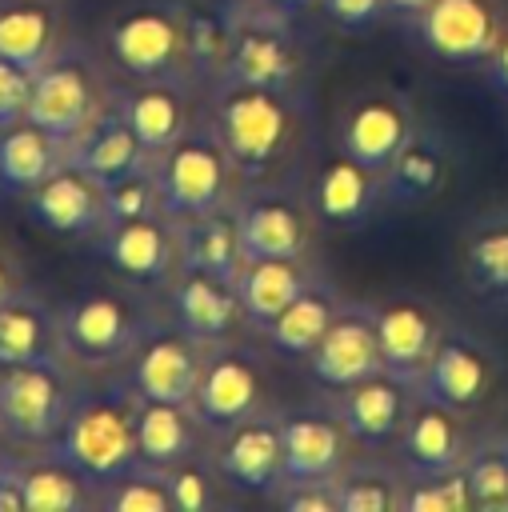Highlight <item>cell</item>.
I'll use <instances>...</instances> for the list:
<instances>
[{"label":"cell","instance_id":"1","mask_svg":"<svg viewBox=\"0 0 508 512\" xmlns=\"http://www.w3.org/2000/svg\"><path fill=\"white\" fill-rule=\"evenodd\" d=\"M216 136L224 140L236 176L244 188L256 184H288V172L304 148V108L300 92L220 80L212 84V112Z\"/></svg>","mask_w":508,"mask_h":512},{"label":"cell","instance_id":"2","mask_svg":"<svg viewBox=\"0 0 508 512\" xmlns=\"http://www.w3.org/2000/svg\"><path fill=\"white\" fill-rule=\"evenodd\" d=\"M136 412L140 396L124 372H100V380H76L60 436L52 452L76 464L96 488L140 460L136 452Z\"/></svg>","mask_w":508,"mask_h":512},{"label":"cell","instance_id":"3","mask_svg":"<svg viewBox=\"0 0 508 512\" xmlns=\"http://www.w3.org/2000/svg\"><path fill=\"white\" fill-rule=\"evenodd\" d=\"M168 320V312L152 308L144 284L120 288H84L60 308V332L72 368L84 372H120L136 348Z\"/></svg>","mask_w":508,"mask_h":512},{"label":"cell","instance_id":"4","mask_svg":"<svg viewBox=\"0 0 508 512\" xmlns=\"http://www.w3.org/2000/svg\"><path fill=\"white\" fill-rule=\"evenodd\" d=\"M112 92L116 84L108 76V60L96 56L88 44L64 40L56 56L32 72L24 120L44 128L64 148L112 104Z\"/></svg>","mask_w":508,"mask_h":512},{"label":"cell","instance_id":"5","mask_svg":"<svg viewBox=\"0 0 508 512\" xmlns=\"http://www.w3.org/2000/svg\"><path fill=\"white\" fill-rule=\"evenodd\" d=\"M104 60L124 80L196 84L184 32V0H136L104 24Z\"/></svg>","mask_w":508,"mask_h":512},{"label":"cell","instance_id":"6","mask_svg":"<svg viewBox=\"0 0 508 512\" xmlns=\"http://www.w3.org/2000/svg\"><path fill=\"white\" fill-rule=\"evenodd\" d=\"M156 180H160V208L168 220H192L216 208H228L236 200L240 176L236 164L216 136L212 120L192 124L180 140H172L164 152L152 156Z\"/></svg>","mask_w":508,"mask_h":512},{"label":"cell","instance_id":"7","mask_svg":"<svg viewBox=\"0 0 508 512\" xmlns=\"http://www.w3.org/2000/svg\"><path fill=\"white\" fill-rule=\"evenodd\" d=\"M304 68L308 60L296 36V16L268 0H232V52L224 80L296 92Z\"/></svg>","mask_w":508,"mask_h":512},{"label":"cell","instance_id":"8","mask_svg":"<svg viewBox=\"0 0 508 512\" xmlns=\"http://www.w3.org/2000/svg\"><path fill=\"white\" fill-rule=\"evenodd\" d=\"M72 364L0 368V440L16 448H52L72 400Z\"/></svg>","mask_w":508,"mask_h":512},{"label":"cell","instance_id":"9","mask_svg":"<svg viewBox=\"0 0 508 512\" xmlns=\"http://www.w3.org/2000/svg\"><path fill=\"white\" fill-rule=\"evenodd\" d=\"M244 260H292L308 256L316 232V208L288 184H256L232 200Z\"/></svg>","mask_w":508,"mask_h":512},{"label":"cell","instance_id":"10","mask_svg":"<svg viewBox=\"0 0 508 512\" xmlns=\"http://www.w3.org/2000/svg\"><path fill=\"white\" fill-rule=\"evenodd\" d=\"M192 412L208 436L236 428L240 420L264 412V364L252 348L236 340L208 344L200 384L192 396Z\"/></svg>","mask_w":508,"mask_h":512},{"label":"cell","instance_id":"11","mask_svg":"<svg viewBox=\"0 0 508 512\" xmlns=\"http://www.w3.org/2000/svg\"><path fill=\"white\" fill-rule=\"evenodd\" d=\"M496 380H500L496 348L468 328H444V336L416 384V396L436 400L464 416L488 400Z\"/></svg>","mask_w":508,"mask_h":512},{"label":"cell","instance_id":"12","mask_svg":"<svg viewBox=\"0 0 508 512\" xmlns=\"http://www.w3.org/2000/svg\"><path fill=\"white\" fill-rule=\"evenodd\" d=\"M412 24L420 48L456 68L488 64L508 28L496 0H432L420 16H412Z\"/></svg>","mask_w":508,"mask_h":512},{"label":"cell","instance_id":"13","mask_svg":"<svg viewBox=\"0 0 508 512\" xmlns=\"http://www.w3.org/2000/svg\"><path fill=\"white\" fill-rule=\"evenodd\" d=\"M204 352H208L204 340H196L184 328H176L172 320H164L120 372L128 376V384L140 400H164V404H188L192 408Z\"/></svg>","mask_w":508,"mask_h":512},{"label":"cell","instance_id":"14","mask_svg":"<svg viewBox=\"0 0 508 512\" xmlns=\"http://www.w3.org/2000/svg\"><path fill=\"white\" fill-rule=\"evenodd\" d=\"M96 248L116 276L144 288H168V280L180 272V232L164 212L140 220H108L96 236Z\"/></svg>","mask_w":508,"mask_h":512},{"label":"cell","instance_id":"15","mask_svg":"<svg viewBox=\"0 0 508 512\" xmlns=\"http://www.w3.org/2000/svg\"><path fill=\"white\" fill-rule=\"evenodd\" d=\"M304 364H308L312 380L328 392L352 388V384L384 372L380 340H376V308L360 304V300H344Z\"/></svg>","mask_w":508,"mask_h":512},{"label":"cell","instance_id":"16","mask_svg":"<svg viewBox=\"0 0 508 512\" xmlns=\"http://www.w3.org/2000/svg\"><path fill=\"white\" fill-rule=\"evenodd\" d=\"M28 216L36 220V228L52 232V236H68V240H96L100 228L108 224V208H104V184L88 172H80L76 164L60 160L28 196H24Z\"/></svg>","mask_w":508,"mask_h":512},{"label":"cell","instance_id":"17","mask_svg":"<svg viewBox=\"0 0 508 512\" xmlns=\"http://www.w3.org/2000/svg\"><path fill=\"white\" fill-rule=\"evenodd\" d=\"M280 484L332 480L352 460V436L332 408L280 412Z\"/></svg>","mask_w":508,"mask_h":512},{"label":"cell","instance_id":"18","mask_svg":"<svg viewBox=\"0 0 508 512\" xmlns=\"http://www.w3.org/2000/svg\"><path fill=\"white\" fill-rule=\"evenodd\" d=\"M280 412H256L216 436L212 464L232 492L272 496L280 488Z\"/></svg>","mask_w":508,"mask_h":512},{"label":"cell","instance_id":"19","mask_svg":"<svg viewBox=\"0 0 508 512\" xmlns=\"http://www.w3.org/2000/svg\"><path fill=\"white\" fill-rule=\"evenodd\" d=\"M164 312L176 328H184L188 336L204 340V344H220V340H236V332L248 324L244 320V304L232 280H220L212 272H196V268H180L168 288H164Z\"/></svg>","mask_w":508,"mask_h":512},{"label":"cell","instance_id":"20","mask_svg":"<svg viewBox=\"0 0 508 512\" xmlns=\"http://www.w3.org/2000/svg\"><path fill=\"white\" fill-rule=\"evenodd\" d=\"M416 132V112L400 92H364L340 120V152L372 172H384Z\"/></svg>","mask_w":508,"mask_h":512},{"label":"cell","instance_id":"21","mask_svg":"<svg viewBox=\"0 0 508 512\" xmlns=\"http://www.w3.org/2000/svg\"><path fill=\"white\" fill-rule=\"evenodd\" d=\"M444 336V320L432 304L416 296H396L376 308V340H380V364L388 376L408 384L416 392L436 344Z\"/></svg>","mask_w":508,"mask_h":512},{"label":"cell","instance_id":"22","mask_svg":"<svg viewBox=\"0 0 508 512\" xmlns=\"http://www.w3.org/2000/svg\"><path fill=\"white\" fill-rule=\"evenodd\" d=\"M412 400H416V392L408 384H400L388 372H376V376H368V380H360L352 388L332 392L328 408L340 416V424L348 428L352 444L384 448V444H392L400 436Z\"/></svg>","mask_w":508,"mask_h":512},{"label":"cell","instance_id":"23","mask_svg":"<svg viewBox=\"0 0 508 512\" xmlns=\"http://www.w3.org/2000/svg\"><path fill=\"white\" fill-rule=\"evenodd\" d=\"M468 448H472V440L464 432L460 412H452V408H444L436 400H424V396L412 400L408 420H404V428L396 436V452H400L404 472H448V468H460Z\"/></svg>","mask_w":508,"mask_h":512},{"label":"cell","instance_id":"24","mask_svg":"<svg viewBox=\"0 0 508 512\" xmlns=\"http://www.w3.org/2000/svg\"><path fill=\"white\" fill-rule=\"evenodd\" d=\"M12 364H72L60 332V308L20 288L0 308V368Z\"/></svg>","mask_w":508,"mask_h":512},{"label":"cell","instance_id":"25","mask_svg":"<svg viewBox=\"0 0 508 512\" xmlns=\"http://www.w3.org/2000/svg\"><path fill=\"white\" fill-rule=\"evenodd\" d=\"M188 88L192 84H172V80H128L116 84V108L136 132V140L156 156L172 140H180L192 128L188 112Z\"/></svg>","mask_w":508,"mask_h":512},{"label":"cell","instance_id":"26","mask_svg":"<svg viewBox=\"0 0 508 512\" xmlns=\"http://www.w3.org/2000/svg\"><path fill=\"white\" fill-rule=\"evenodd\" d=\"M64 160L76 164L80 172L96 176L100 184H112V180H120V176L152 164V152L128 128V120L116 108V92H112V104L72 144H64Z\"/></svg>","mask_w":508,"mask_h":512},{"label":"cell","instance_id":"27","mask_svg":"<svg viewBox=\"0 0 508 512\" xmlns=\"http://www.w3.org/2000/svg\"><path fill=\"white\" fill-rule=\"evenodd\" d=\"M308 200L316 208V220H324L332 228H360L372 216V208L384 200L380 172H372L360 160L336 152L332 160L320 164Z\"/></svg>","mask_w":508,"mask_h":512},{"label":"cell","instance_id":"28","mask_svg":"<svg viewBox=\"0 0 508 512\" xmlns=\"http://www.w3.org/2000/svg\"><path fill=\"white\" fill-rule=\"evenodd\" d=\"M16 484L24 496V512H84L100 496V488L52 448L16 456Z\"/></svg>","mask_w":508,"mask_h":512},{"label":"cell","instance_id":"29","mask_svg":"<svg viewBox=\"0 0 508 512\" xmlns=\"http://www.w3.org/2000/svg\"><path fill=\"white\" fill-rule=\"evenodd\" d=\"M448 168H452V152L444 136L436 128L416 124V132L404 140L396 160L380 172V192L388 204H424L444 188Z\"/></svg>","mask_w":508,"mask_h":512},{"label":"cell","instance_id":"30","mask_svg":"<svg viewBox=\"0 0 508 512\" xmlns=\"http://www.w3.org/2000/svg\"><path fill=\"white\" fill-rule=\"evenodd\" d=\"M64 44L60 0H0V56L36 72Z\"/></svg>","mask_w":508,"mask_h":512},{"label":"cell","instance_id":"31","mask_svg":"<svg viewBox=\"0 0 508 512\" xmlns=\"http://www.w3.org/2000/svg\"><path fill=\"white\" fill-rule=\"evenodd\" d=\"M312 280H320L304 256L292 260H244L240 276H236V292L244 304V320L248 328H268Z\"/></svg>","mask_w":508,"mask_h":512},{"label":"cell","instance_id":"32","mask_svg":"<svg viewBox=\"0 0 508 512\" xmlns=\"http://www.w3.org/2000/svg\"><path fill=\"white\" fill-rule=\"evenodd\" d=\"M344 296L324 284V280H312L268 328H260L264 344L276 352V356H288V360H308V352L320 344V336L328 332L332 316L340 312Z\"/></svg>","mask_w":508,"mask_h":512},{"label":"cell","instance_id":"33","mask_svg":"<svg viewBox=\"0 0 508 512\" xmlns=\"http://www.w3.org/2000/svg\"><path fill=\"white\" fill-rule=\"evenodd\" d=\"M176 232H180V268L212 272V276L236 284V276L244 268V248H240L232 204L192 216V220H176Z\"/></svg>","mask_w":508,"mask_h":512},{"label":"cell","instance_id":"34","mask_svg":"<svg viewBox=\"0 0 508 512\" xmlns=\"http://www.w3.org/2000/svg\"><path fill=\"white\" fill-rule=\"evenodd\" d=\"M200 436L204 424L196 420V412L188 404H164V400H140L136 412V452L144 464L156 468H172L184 456L200 452Z\"/></svg>","mask_w":508,"mask_h":512},{"label":"cell","instance_id":"35","mask_svg":"<svg viewBox=\"0 0 508 512\" xmlns=\"http://www.w3.org/2000/svg\"><path fill=\"white\" fill-rule=\"evenodd\" d=\"M60 160H64V148L32 120H16L0 128V192L4 196H28Z\"/></svg>","mask_w":508,"mask_h":512},{"label":"cell","instance_id":"36","mask_svg":"<svg viewBox=\"0 0 508 512\" xmlns=\"http://www.w3.org/2000/svg\"><path fill=\"white\" fill-rule=\"evenodd\" d=\"M184 32H188V60L196 84L208 80L220 84L228 72V52H232V0H184Z\"/></svg>","mask_w":508,"mask_h":512},{"label":"cell","instance_id":"37","mask_svg":"<svg viewBox=\"0 0 508 512\" xmlns=\"http://www.w3.org/2000/svg\"><path fill=\"white\" fill-rule=\"evenodd\" d=\"M464 276L476 296L508 304V212L484 216L464 236Z\"/></svg>","mask_w":508,"mask_h":512},{"label":"cell","instance_id":"38","mask_svg":"<svg viewBox=\"0 0 508 512\" xmlns=\"http://www.w3.org/2000/svg\"><path fill=\"white\" fill-rule=\"evenodd\" d=\"M332 492L340 512H396L404 492V468H388L376 460L368 464L348 460L332 476Z\"/></svg>","mask_w":508,"mask_h":512},{"label":"cell","instance_id":"39","mask_svg":"<svg viewBox=\"0 0 508 512\" xmlns=\"http://www.w3.org/2000/svg\"><path fill=\"white\" fill-rule=\"evenodd\" d=\"M96 504L104 512H172V484H168V468L144 464L136 460L132 468H124L120 476H112L108 484H100Z\"/></svg>","mask_w":508,"mask_h":512},{"label":"cell","instance_id":"40","mask_svg":"<svg viewBox=\"0 0 508 512\" xmlns=\"http://www.w3.org/2000/svg\"><path fill=\"white\" fill-rule=\"evenodd\" d=\"M464 476L476 512H508V440L504 432L472 440L464 456Z\"/></svg>","mask_w":508,"mask_h":512},{"label":"cell","instance_id":"41","mask_svg":"<svg viewBox=\"0 0 508 512\" xmlns=\"http://www.w3.org/2000/svg\"><path fill=\"white\" fill-rule=\"evenodd\" d=\"M400 508L404 512H476L464 464L448 472H404Z\"/></svg>","mask_w":508,"mask_h":512},{"label":"cell","instance_id":"42","mask_svg":"<svg viewBox=\"0 0 508 512\" xmlns=\"http://www.w3.org/2000/svg\"><path fill=\"white\" fill-rule=\"evenodd\" d=\"M168 484H172V500H176V512H208L216 500H220V472L212 464V452L200 456H184L180 464L168 468Z\"/></svg>","mask_w":508,"mask_h":512},{"label":"cell","instance_id":"43","mask_svg":"<svg viewBox=\"0 0 508 512\" xmlns=\"http://www.w3.org/2000/svg\"><path fill=\"white\" fill-rule=\"evenodd\" d=\"M104 208H108V220H140V216H156L164 212L160 208V180H156V168L144 164L112 184H104Z\"/></svg>","mask_w":508,"mask_h":512},{"label":"cell","instance_id":"44","mask_svg":"<svg viewBox=\"0 0 508 512\" xmlns=\"http://www.w3.org/2000/svg\"><path fill=\"white\" fill-rule=\"evenodd\" d=\"M272 500L284 512H340L336 508V492L332 480H304V484H280L272 492Z\"/></svg>","mask_w":508,"mask_h":512},{"label":"cell","instance_id":"45","mask_svg":"<svg viewBox=\"0 0 508 512\" xmlns=\"http://www.w3.org/2000/svg\"><path fill=\"white\" fill-rule=\"evenodd\" d=\"M28 92H32V72L0 56V128L24 120V112H28Z\"/></svg>","mask_w":508,"mask_h":512},{"label":"cell","instance_id":"46","mask_svg":"<svg viewBox=\"0 0 508 512\" xmlns=\"http://www.w3.org/2000/svg\"><path fill=\"white\" fill-rule=\"evenodd\" d=\"M324 16L344 32H364L388 12V0H320Z\"/></svg>","mask_w":508,"mask_h":512},{"label":"cell","instance_id":"47","mask_svg":"<svg viewBox=\"0 0 508 512\" xmlns=\"http://www.w3.org/2000/svg\"><path fill=\"white\" fill-rule=\"evenodd\" d=\"M488 80H492V88H496L500 96H508V28H504L496 52L488 56Z\"/></svg>","mask_w":508,"mask_h":512},{"label":"cell","instance_id":"48","mask_svg":"<svg viewBox=\"0 0 508 512\" xmlns=\"http://www.w3.org/2000/svg\"><path fill=\"white\" fill-rule=\"evenodd\" d=\"M20 288H24V284H20V268L0 252V308H4Z\"/></svg>","mask_w":508,"mask_h":512},{"label":"cell","instance_id":"49","mask_svg":"<svg viewBox=\"0 0 508 512\" xmlns=\"http://www.w3.org/2000/svg\"><path fill=\"white\" fill-rule=\"evenodd\" d=\"M428 4H432V0H388V12H396V16H408V20H412V16H420Z\"/></svg>","mask_w":508,"mask_h":512},{"label":"cell","instance_id":"50","mask_svg":"<svg viewBox=\"0 0 508 512\" xmlns=\"http://www.w3.org/2000/svg\"><path fill=\"white\" fill-rule=\"evenodd\" d=\"M268 4H276L280 12H288V16H304L308 8H316L320 0H268Z\"/></svg>","mask_w":508,"mask_h":512},{"label":"cell","instance_id":"51","mask_svg":"<svg viewBox=\"0 0 508 512\" xmlns=\"http://www.w3.org/2000/svg\"><path fill=\"white\" fill-rule=\"evenodd\" d=\"M12 468H16V456H12L8 448H0V480H4V476H12Z\"/></svg>","mask_w":508,"mask_h":512},{"label":"cell","instance_id":"52","mask_svg":"<svg viewBox=\"0 0 508 512\" xmlns=\"http://www.w3.org/2000/svg\"><path fill=\"white\" fill-rule=\"evenodd\" d=\"M504 440H508V432H504Z\"/></svg>","mask_w":508,"mask_h":512}]
</instances>
